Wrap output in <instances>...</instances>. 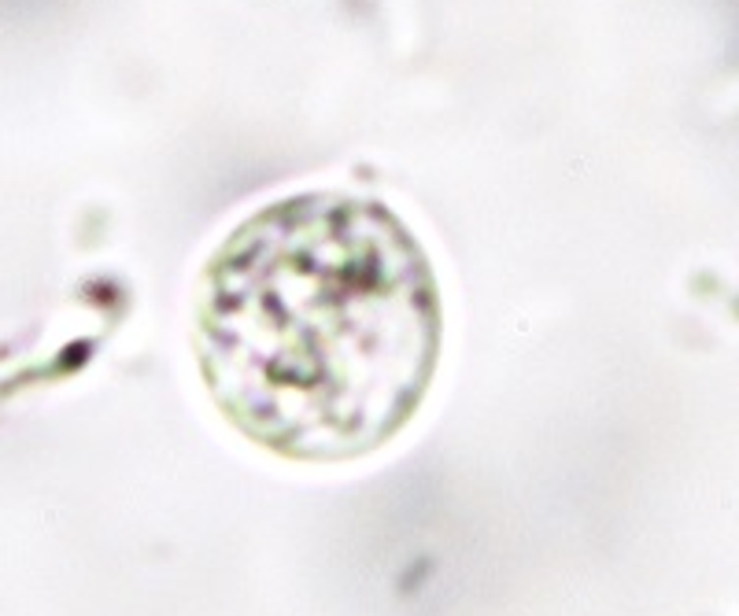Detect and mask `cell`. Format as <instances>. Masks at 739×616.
Masks as SVG:
<instances>
[{
	"label": "cell",
	"instance_id": "6da1fadb",
	"mask_svg": "<svg viewBox=\"0 0 739 616\" xmlns=\"http://www.w3.org/2000/svg\"><path fill=\"white\" fill-rule=\"evenodd\" d=\"M440 288L385 203L300 192L215 247L193 300L196 366L244 440L355 462L411 425L436 373Z\"/></svg>",
	"mask_w": 739,
	"mask_h": 616
}]
</instances>
